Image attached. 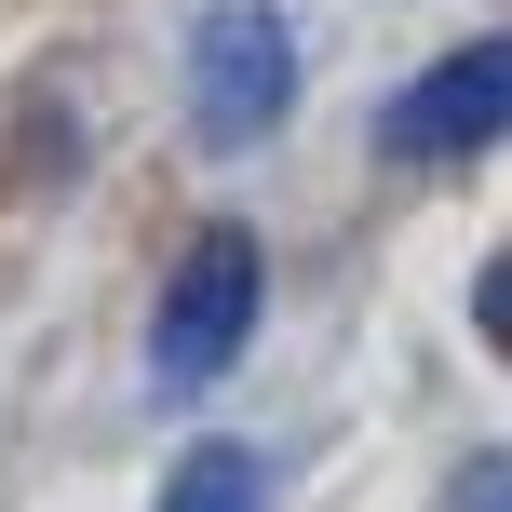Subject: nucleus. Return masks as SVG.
Returning a JSON list of instances; mask_svg holds the SVG:
<instances>
[{"mask_svg": "<svg viewBox=\"0 0 512 512\" xmlns=\"http://www.w3.org/2000/svg\"><path fill=\"white\" fill-rule=\"evenodd\" d=\"M283 108H297V41H283V14L270 0H203V27H189V135L230 162L256 135H283Z\"/></svg>", "mask_w": 512, "mask_h": 512, "instance_id": "f257e3e1", "label": "nucleus"}, {"mask_svg": "<svg viewBox=\"0 0 512 512\" xmlns=\"http://www.w3.org/2000/svg\"><path fill=\"white\" fill-rule=\"evenodd\" d=\"M256 310H270V270H256V230H203L162 283V324H149V378L162 391H216L243 364Z\"/></svg>", "mask_w": 512, "mask_h": 512, "instance_id": "f03ea898", "label": "nucleus"}, {"mask_svg": "<svg viewBox=\"0 0 512 512\" xmlns=\"http://www.w3.org/2000/svg\"><path fill=\"white\" fill-rule=\"evenodd\" d=\"M499 135H512V27L432 54V68L378 108V149L391 162H472V149H499Z\"/></svg>", "mask_w": 512, "mask_h": 512, "instance_id": "7ed1b4c3", "label": "nucleus"}, {"mask_svg": "<svg viewBox=\"0 0 512 512\" xmlns=\"http://www.w3.org/2000/svg\"><path fill=\"white\" fill-rule=\"evenodd\" d=\"M162 512H270V459H256V445H189Z\"/></svg>", "mask_w": 512, "mask_h": 512, "instance_id": "20e7f679", "label": "nucleus"}, {"mask_svg": "<svg viewBox=\"0 0 512 512\" xmlns=\"http://www.w3.org/2000/svg\"><path fill=\"white\" fill-rule=\"evenodd\" d=\"M445 512H512V459H459L445 472Z\"/></svg>", "mask_w": 512, "mask_h": 512, "instance_id": "39448f33", "label": "nucleus"}, {"mask_svg": "<svg viewBox=\"0 0 512 512\" xmlns=\"http://www.w3.org/2000/svg\"><path fill=\"white\" fill-rule=\"evenodd\" d=\"M472 324H486V337H499V351H512V243L486 256V283H472Z\"/></svg>", "mask_w": 512, "mask_h": 512, "instance_id": "423d86ee", "label": "nucleus"}]
</instances>
